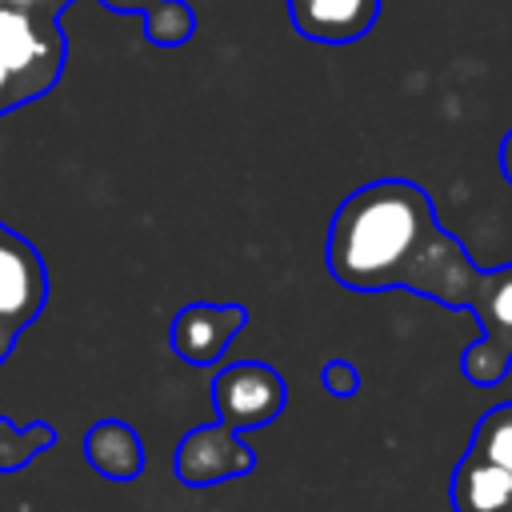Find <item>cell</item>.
<instances>
[{
  "instance_id": "obj_14",
  "label": "cell",
  "mask_w": 512,
  "mask_h": 512,
  "mask_svg": "<svg viewBox=\"0 0 512 512\" xmlns=\"http://www.w3.org/2000/svg\"><path fill=\"white\" fill-rule=\"evenodd\" d=\"M488 316L500 324V328H512V276H504L492 296H488Z\"/></svg>"
},
{
  "instance_id": "obj_12",
  "label": "cell",
  "mask_w": 512,
  "mask_h": 512,
  "mask_svg": "<svg viewBox=\"0 0 512 512\" xmlns=\"http://www.w3.org/2000/svg\"><path fill=\"white\" fill-rule=\"evenodd\" d=\"M472 456H484L492 464H500L504 472H512V404L492 408L472 440Z\"/></svg>"
},
{
  "instance_id": "obj_9",
  "label": "cell",
  "mask_w": 512,
  "mask_h": 512,
  "mask_svg": "<svg viewBox=\"0 0 512 512\" xmlns=\"http://www.w3.org/2000/svg\"><path fill=\"white\" fill-rule=\"evenodd\" d=\"M456 512H508L512 508V472L484 456H468L452 484Z\"/></svg>"
},
{
  "instance_id": "obj_8",
  "label": "cell",
  "mask_w": 512,
  "mask_h": 512,
  "mask_svg": "<svg viewBox=\"0 0 512 512\" xmlns=\"http://www.w3.org/2000/svg\"><path fill=\"white\" fill-rule=\"evenodd\" d=\"M88 464L108 480H136L144 472V444L140 432L124 420H100L84 436Z\"/></svg>"
},
{
  "instance_id": "obj_7",
  "label": "cell",
  "mask_w": 512,
  "mask_h": 512,
  "mask_svg": "<svg viewBox=\"0 0 512 512\" xmlns=\"http://www.w3.org/2000/svg\"><path fill=\"white\" fill-rule=\"evenodd\" d=\"M288 12L300 36L320 44H352L376 24L380 0H288Z\"/></svg>"
},
{
  "instance_id": "obj_6",
  "label": "cell",
  "mask_w": 512,
  "mask_h": 512,
  "mask_svg": "<svg viewBox=\"0 0 512 512\" xmlns=\"http://www.w3.org/2000/svg\"><path fill=\"white\" fill-rule=\"evenodd\" d=\"M244 324H248L244 304H212V300L184 304L172 320V352L188 364H216Z\"/></svg>"
},
{
  "instance_id": "obj_1",
  "label": "cell",
  "mask_w": 512,
  "mask_h": 512,
  "mask_svg": "<svg viewBox=\"0 0 512 512\" xmlns=\"http://www.w3.org/2000/svg\"><path fill=\"white\" fill-rule=\"evenodd\" d=\"M328 272L352 292L412 288L460 304L472 268L440 232L432 200L412 180H372L340 200L324 244Z\"/></svg>"
},
{
  "instance_id": "obj_16",
  "label": "cell",
  "mask_w": 512,
  "mask_h": 512,
  "mask_svg": "<svg viewBox=\"0 0 512 512\" xmlns=\"http://www.w3.org/2000/svg\"><path fill=\"white\" fill-rule=\"evenodd\" d=\"M104 4H112V8H140V0H104Z\"/></svg>"
},
{
  "instance_id": "obj_3",
  "label": "cell",
  "mask_w": 512,
  "mask_h": 512,
  "mask_svg": "<svg viewBox=\"0 0 512 512\" xmlns=\"http://www.w3.org/2000/svg\"><path fill=\"white\" fill-rule=\"evenodd\" d=\"M48 304V268L40 248L0 220V364L12 356L20 332L36 324Z\"/></svg>"
},
{
  "instance_id": "obj_5",
  "label": "cell",
  "mask_w": 512,
  "mask_h": 512,
  "mask_svg": "<svg viewBox=\"0 0 512 512\" xmlns=\"http://www.w3.org/2000/svg\"><path fill=\"white\" fill-rule=\"evenodd\" d=\"M252 464H256L252 448L240 440L236 428H228L220 420L204 424V428H192L176 444V476L184 484H192V488L244 476V472H252Z\"/></svg>"
},
{
  "instance_id": "obj_2",
  "label": "cell",
  "mask_w": 512,
  "mask_h": 512,
  "mask_svg": "<svg viewBox=\"0 0 512 512\" xmlns=\"http://www.w3.org/2000/svg\"><path fill=\"white\" fill-rule=\"evenodd\" d=\"M64 36L52 12L0 4V116L52 92L64 68Z\"/></svg>"
},
{
  "instance_id": "obj_13",
  "label": "cell",
  "mask_w": 512,
  "mask_h": 512,
  "mask_svg": "<svg viewBox=\"0 0 512 512\" xmlns=\"http://www.w3.org/2000/svg\"><path fill=\"white\" fill-rule=\"evenodd\" d=\"M324 388L332 396H352L360 388V372L348 364V360H328L324 364Z\"/></svg>"
},
{
  "instance_id": "obj_11",
  "label": "cell",
  "mask_w": 512,
  "mask_h": 512,
  "mask_svg": "<svg viewBox=\"0 0 512 512\" xmlns=\"http://www.w3.org/2000/svg\"><path fill=\"white\" fill-rule=\"evenodd\" d=\"M56 432L48 424H28V428H16L12 420L0 416V472H12L20 464H28L32 456H40L44 448H52Z\"/></svg>"
},
{
  "instance_id": "obj_10",
  "label": "cell",
  "mask_w": 512,
  "mask_h": 512,
  "mask_svg": "<svg viewBox=\"0 0 512 512\" xmlns=\"http://www.w3.org/2000/svg\"><path fill=\"white\" fill-rule=\"evenodd\" d=\"M140 16H144L148 40L160 48H176L196 32V12L180 0H152L148 8H140Z\"/></svg>"
},
{
  "instance_id": "obj_15",
  "label": "cell",
  "mask_w": 512,
  "mask_h": 512,
  "mask_svg": "<svg viewBox=\"0 0 512 512\" xmlns=\"http://www.w3.org/2000/svg\"><path fill=\"white\" fill-rule=\"evenodd\" d=\"M500 168H504V176H508V184H512V132H508L504 144H500Z\"/></svg>"
},
{
  "instance_id": "obj_4",
  "label": "cell",
  "mask_w": 512,
  "mask_h": 512,
  "mask_svg": "<svg viewBox=\"0 0 512 512\" xmlns=\"http://www.w3.org/2000/svg\"><path fill=\"white\" fill-rule=\"evenodd\" d=\"M288 400V388H284V376L272 368V364H260V360H240V364H228L216 372L212 380V404H216V420L236 428V432H248V428H264L280 416Z\"/></svg>"
}]
</instances>
